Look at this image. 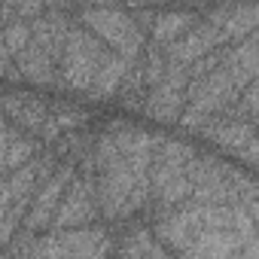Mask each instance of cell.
I'll list each match as a JSON object with an SVG mask.
<instances>
[{
    "instance_id": "cell-1",
    "label": "cell",
    "mask_w": 259,
    "mask_h": 259,
    "mask_svg": "<svg viewBox=\"0 0 259 259\" xmlns=\"http://www.w3.org/2000/svg\"><path fill=\"white\" fill-rule=\"evenodd\" d=\"M195 19H189L186 13H165V16H159L156 19V28H153V37L159 40V43H171V40H177L189 25H192Z\"/></svg>"
}]
</instances>
